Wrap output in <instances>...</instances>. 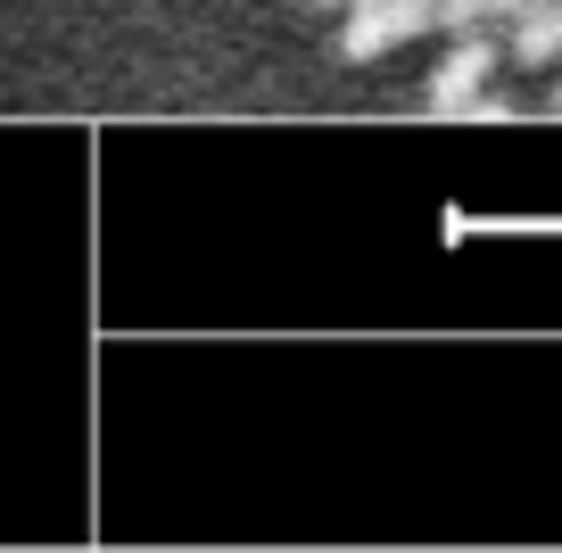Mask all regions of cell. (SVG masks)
<instances>
[{
    "mask_svg": "<svg viewBox=\"0 0 562 553\" xmlns=\"http://www.w3.org/2000/svg\"><path fill=\"white\" fill-rule=\"evenodd\" d=\"M397 50V25H389V0H348V18H339V58L364 67V58Z\"/></svg>",
    "mask_w": 562,
    "mask_h": 553,
    "instance_id": "3",
    "label": "cell"
},
{
    "mask_svg": "<svg viewBox=\"0 0 562 553\" xmlns=\"http://www.w3.org/2000/svg\"><path fill=\"white\" fill-rule=\"evenodd\" d=\"M389 25H397V42H414V34H439V25H430V0H389Z\"/></svg>",
    "mask_w": 562,
    "mask_h": 553,
    "instance_id": "4",
    "label": "cell"
},
{
    "mask_svg": "<svg viewBox=\"0 0 562 553\" xmlns=\"http://www.w3.org/2000/svg\"><path fill=\"white\" fill-rule=\"evenodd\" d=\"M463 116H480V124H505V116H513V100H505V91H480V100L463 108Z\"/></svg>",
    "mask_w": 562,
    "mask_h": 553,
    "instance_id": "5",
    "label": "cell"
},
{
    "mask_svg": "<svg viewBox=\"0 0 562 553\" xmlns=\"http://www.w3.org/2000/svg\"><path fill=\"white\" fill-rule=\"evenodd\" d=\"M505 25H513L505 42L513 67H562V0H521Z\"/></svg>",
    "mask_w": 562,
    "mask_h": 553,
    "instance_id": "2",
    "label": "cell"
},
{
    "mask_svg": "<svg viewBox=\"0 0 562 553\" xmlns=\"http://www.w3.org/2000/svg\"><path fill=\"white\" fill-rule=\"evenodd\" d=\"M496 58H505V42H488V25H472V34H447V58L430 67V83H422V108H430V116H463V108L488 91Z\"/></svg>",
    "mask_w": 562,
    "mask_h": 553,
    "instance_id": "1",
    "label": "cell"
},
{
    "mask_svg": "<svg viewBox=\"0 0 562 553\" xmlns=\"http://www.w3.org/2000/svg\"><path fill=\"white\" fill-rule=\"evenodd\" d=\"M546 108H554V116H562V75H554V91H546Z\"/></svg>",
    "mask_w": 562,
    "mask_h": 553,
    "instance_id": "6",
    "label": "cell"
},
{
    "mask_svg": "<svg viewBox=\"0 0 562 553\" xmlns=\"http://www.w3.org/2000/svg\"><path fill=\"white\" fill-rule=\"evenodd\" d=\"M306 9H348V0H306Z\"/></svg>",
    "mask_w": 562,
    "mask_h": 553,
    "instance_id": "7",
    "label": "cell"
}]
</instances>
